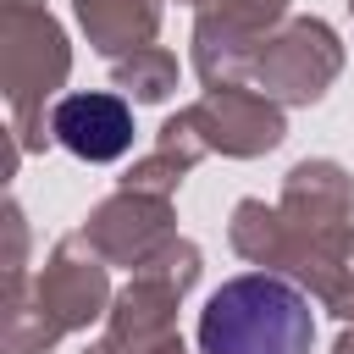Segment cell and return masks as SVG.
<instances>
[{
    "mask_svg": "<svg viewBox=\"0 0 354 354\" xmlns=\"http://www.w3.org/2000/svg\"><path fill=\"white\" fill-rule=\"evenodd\" d=\"M72 77L66 28L44 0H0V88L11 105V144L22 155H44L50 111Z\"/></svg>",
    "mask_w": 354,
    "mask_h": 354,
    "instance_id": "obj_1",
    "label": "cell"
},
{
    "mask_svg": "<svg viewBox=\"0 0 354 354\" xmlns=\"http://www.w3.org/2000/svg\"><path fill=\"white\" fill-rule=\"evenodd\" d=\"M315 310L293 277H227L199 310V354H310Z\"/></svg>",
    "mask_w": 354,
    "mask_h": 354,
    "instance_id": "obj_2",
    "label": "cell"
},
{
    "mask_svg": "<svg viewBox=\"0 0 354 354\" xmlns=\"http://www.w3.org/2000/svg\"><path fill=\"white\" fill-rule=\"evenodd\" d=\"M199 277H205V249L177 232L155 260L127 271V282L111 299L105 337L122 354H188V343L177 332V310H183V299L194 293Z\"/></svg>",
    "mask_w": 354,
    "mask_h": 354,
    "instance_id": "obj_3",
    "label": "cell"
},
{
    "mask_svg": "<svg viewBox=\"0 0 354 354\" xmlns=\"http://www.w3.org/2000/svg\"><path fill=\"white\" fill-rule=\"evenodd\" d=\"M343 39L326 17H288L254 55L249 66V88H260L266 100L288 105H321L326 88L343 77Z\"/></svg>",
    "mask_w": 354,
    "mask_h": 354,
    "instance_id": "obj_4",
    "label": "cell"
},
{
    "mask_svg": "<svg viewBox=\"0 0 354 354\" xmlns=\"http://www.w3.org/2000/svg\"><path fill=\"white\" fill-rule=\"evenodd\" d=\"M288 22V0H199L194 6V72L205 88L249 83L260 44Z\"/></svg>",
    "mask_w": 354,
    "mask_h": 354,
    "instance_id": "obj_5",
    "label": "cell"
},
{
    "mask_svg": "<svg viewBox=\"0 0 354 354\" xmlns=\"http://www.w3.org/2000/svg\"><path fill=\"white\" fill-rule=\"evenodd\" d=\"M183 122L194 127V138L210 155L227 160H260L288 138V116L277 100H266L260 88L238 83V88H205L194 105H183Z\"/></svg>",
    "mask_w": 354,
    "mask_h": 354,
    "instance_id": "obj_6",
    "label": "cell"
},
{
    "mask_svg": "<svg viewBox=\"0 0 354 354\" xmlns=\"http://www.w3.org/2000/svg\"><path fill=\"white\" fill-rule=\"evenodd\" d=\"M277 210H282V221L293 227V238H299V266H304V254H310L315 243H326V238H337V232L354 227V177H348V166L332 160V155H304V160H293L288 177H282ZM299 266H293V277H299Z\"/></svg>",
    "mask_w": 354,
    "mask_h": 354,
    "instance_id": "obj_7",
    "label": "cell"
},
{
    "mask_svg": "<svg viewBox=\"0 0 354 354\" xmlns=\"http://www.w3.org/2000/svg\"><path fill=\"white\" fill-rule=\"evenodd\" d=\"M77 232L94 243V254H100L105 266L138 271L144 260H155V254L177 238V205L160 199V194L116 188V194H105V199L83 216Z\"/></svg>",
    "mask_w": 354,
    "mask_h": 354,
    "instance_id": "obj_8",
    "label": "cell"
},
{
    "mask_svg": "<svg viewBox=\"0 0 354 354\" xmlns=\"http://www.w3.org/2000/svg\"><path fill=\"white\" fill-rule=\"evenodd\" d=\"M33 293L39 304L50 310V321L61 332H88L94 321L111 315V266L94 254V243L83 232H66L50 243L39 277H33Z\"/></svg>",
    "mask_w": 354,
    "mask_h": 354,
    "instance_id": "obj_9",
    "label": "cell"
},
{
    "mask_svg": "<svg viewBox=\"0 0 354 354\" xmlns=\"http://www.w3.org/2000/svg\"><path fill=\"white\" fill-rule=\"evenodd\" d=\"M50 138L88 166H111L133 149V100H122L111 88L61 94L50 111Z\"/></svg>",
    "mask_w": 354,
    "mask_h": 354,
    "instance_id": "obj_10",
    "label": "cell"
},
{
    "mask_svg": "<svg viewBox=\"0 0 354 354\" xmlns=\"http://www.w3.org/2000/svg\"><path fill=\"white\" fill-rule=\"evenodd\" d=\"M72 17L94 55L122 61L133 50H149L160 33V0H72Z\"/></svg>",
    "mask_w": 354,
    "mask_h": 354,
    "instance_id": "obj_11",
    "label": "cell"
},
{
    "mask_svg": "<svg viewBox=\"0 0 354 354\" xmlns=\"http://www.w3.org/2000/svg\"><path fill=\"white\" fill-rule=\"evenodd\" d=\"M210 149L194 138V127L183 122V111L177 116H166L160 122V133H155V144L122 171V183L116 188H138V194H160V199H177V188L188 183V171L205 160Z\"/></svg>",
    "mask_w": 354,
    "mask_h": 354,
    "instance_id": "obj_12",
    "label": "cell"
},
{
    "mask_svg": "<svg viewBox=\"0 0 354 354\" xmlns=\"http://www.w3.org/2000/svg\"><path fill=\"white\" fill-rule=\"evenodd\" d=\"M227 243H232L238 260H249V266H260V271H277V277H293V266H299V238H293V227L282 221V210L266 205V199H238V205H232V216H227Z\"/></svg>",
    "mask_w": 354,
    "mask_h": 354,
    "instance_id": "obj_13",
    "label": "cell"
},
{
    "mask_svg": "<svg viewBox=\"0 0 354 354\" xmlns=\"http://www.w3.org/2000/svg\"><path fill=\"white\" fill-rule=\"evenodd\" d=\"M293 282H299L326 315H337L343 326H354V227L337 232V238H326V243H315V249L304 254V266H299Z\"/></svg>",
    "mask_w": 354,
    "mask_h": 354,
    "instance_id": "obj_14",
    "label": "cell"
},
{
    "mask_svg": "<svg viewBox=\"0 0 354 354\" xmlns=\"http://www.w3.org/2000/svg\"><path fill=\"white\" fill-rule=\"evenodd\" d=\"M66 332L50 321V310L39 304L33 293V277L17 271L6 277V293H0V354H50Z\"/></svg>",
    "mask_w": 354,
    "mask_h": 354,
    "instance_id": "obj_15",
    "label": "cell"
},
{
    "mask_svg": "<svg viewBox=\"0 0 354 354\" xmlns=\"http://www.w3.org/2000/svg\"><path fill=\"white\" fill-rule=\"evenodd\" d=\"M177 77H183V66L166 44H149V50H133V55L111 61V88L133 105H166L177 94Z\"/></svg>",
    "mask_w": 354,
    "mask_h": 354,
    "instance_id": "obj_16",
    "label": "cell"
},
{
    "mask_svg": "<svg viewBox=\"0 0 354 354\" xmlns=\"http://www.w3.org/2000/svg\"><path fill=\"white\" fill-rule=\"evenodd\" d=\"M17 271H28V216L11 199L6 205V266H0V277H17Z\"/></svg>",
    "mask_w": 354,
    "mask_h": 354,
    "instance_id": "obj_17",
    "label": "cell"
},
{
    "mask_svg": "<svg viewBox=\"0 0 354 354\" xmlns=\"http://www.w3.org/2000/svg\"><path fill=\"white\" fill-rule=\"evenodd\" d=\"M77 354H122V348H116V343H111V337H94V343H83V348H77Z\"/></svg>",
    "mask_w": 354,
    "mask_h": 354,
    "instance_id": "obj_18",
    "label": "cell"
},
{
    "mask_svg": "<svg viewBox=\"0 0 354 354\" xmlns=\"http://www.w3.org/2000/svg\"><path fill=\"white\" fill-rule=\"evenodd\" d=\"M332 354H354V326H343V332H337V343H332Z\"/></svg>",
    "mask_w": 354,
    "mask_h": 354,
    "instance_id": "obj_19",
    "label": "cell"
},
{
    "mask_svg": "<svg viewBox=\"0 0 354 354\" xmlns=\"http://www.w3.org/2000/svg\"><path fill=\"white\" fill-rule=\"evenodd\" d=\"M348 17H354V0H348Z\"/></svg>",
    "mask_w": 354,
    "mask_h": 354,
    "instance_id": "obj_20",
    "label": "cell"
},
{
    "mask_svg": "<svg viewBox=\"0 0 354 354\" xmlns=\"http://www.w3.org/2000/svg\"><path fill=\"white\" fill-rule=\"evenodd\" d=\"M183 6H199V0H183Z\"/></svg>",
    "mask_w": 354,
    "mask_h": 354,
    "instance_id": "obj_21",
    "label": "cell"
}]
</instances>
